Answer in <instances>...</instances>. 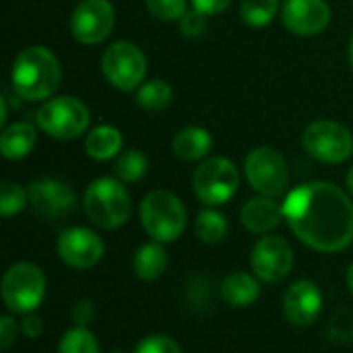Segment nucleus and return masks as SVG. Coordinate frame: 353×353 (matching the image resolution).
<instances>
[{
    "instance_id": "obj_1",
    "label": "nucleus",
    "mask_w": 353,
    "mask_h": 353,
    "mask_svg": "<svg viewBox=\"0 0 353 353\" xmlns=\"http://www.w3.org/2000/svg\"><path fill=\"white\" fill-rule=\"evenodd\" d=\"M290 230L316 252H341L353 242L352 199L331 182H308L283 201Z\"/></svg>"
},
{
    "instance_id": "obj_2",
    "label": "nucleus",
    "mask_w": 353,
    "mask_h": 353,
    "mask_svg": "<svg viewBox=\"0 0 353 353\" xmlns=\"http://www.w3.org/2000/svg\"><path fill=\"white\" fill-rule=\"evenodd\" d=\"M12 89L27 101L48 99L62 81V68L52 50L43 46H31L19 52L10 72Z\"/></svg>"
},
{
    "instance_id": "obj_3",
    "label": "nucleus",
    "mask_w": 353,
    "mask_h": 353,
    "mask_svg": "<svg viewBox=\"0 0 353 353\" xmlns=\"http://www.w3.org/2000/svg\"><path fill=\"white\" fill-rule=\"evenodd\" d=\"M83 209L91 223L101 230L122 228L132 211L130 196L118 178H97L93 180L83 196Z\"/></svg>"
},
{
    "instance_id": "obj_4",
    "label": "nucleus",
    "mask_w": 353,
    "mask_h": 353,
    "mask_svg": "<svg viewBox=\"0 0 353 353\" xmlns=\"http://www.w3.org/2000/svg\"><path fill=\"white\" fill-rule=\"evenodd\" d=\"M141 223L143 230L161 244L174 242L182 236L186 228V207L170 190H153L141 203Z\"/></svg>"
},
{
    "instance_id": "obj_5",
    "label": "nucleus",
    "mask_w": 353,
    "mask_h": 353,
    "mask_svg": "<svg viewBox=\"0 0 353 353\" xmlns=\"http://www.w3.org/2000/svg\"><path fill=\"white\" fill-rule=\"evenodd\" d=\"M89 110L87 105L72 97L60 95L43 101L35 114L37 126L52 139L58 141H72L79 139L89 126Z\"/></svg>"
},
{
    "instance_id": "obj_6",
    "label": "nucleus",
    "mask_w": 353,
    "mask_h": 353,
    "mask_svg": "<svg viewBox=\"0 0 353 353\" xmlns=\"http://www.w3.org/2000/svg\"><path fill=\"white\" fill-rule=\"evenodd\" d=\"M0 294L10 312L31 314L46 298V275L33 263H17L4 273Z\"/></svg>"
},
{
    "instance_id": "obj_7",
    "label": "nucleus",
    "mask_w": 353,
    "mask_h": 353,
    "mask_svg": "<svg viewBox=\"0 0 353 353\" xmlns=\"http://www.w3.org/2000/svg\"><path fill=\"white\" fill-rule=\"evenodd\" d=\"M240 186V174L228 157H211L192 174V190L201 203L217 207L228 203Z\"/></svg>"
},
{
    "instance_id": "obj_8",
    "label": "nucleus",
    "mask_w": 353,
    "mask_h": 353,
    "mask_svg": "<svg viewBox=\"0 0 353 353\" xmlns=\"http://www.w3.org/2000/svg\"><path fill=\"white\" fill-rule=\"evenodd\" d=\"M302 145L310 157L329 165L347 161L353 153V137L350 128L333 120L312 122L304 130Z\"/></svg>"
},
{
    "instance_id": "obj_9",
    "label": "nucleus",
    "mask_w": 353,
    "mask_h": 353,
    "mask_svg": "<svg viewBox=\"0 0 353 353\" xmlns=\"http://www.w3.org/2000/svg\"><path fill=\"white\" fill-rule=\"evenodd\" d=\"M244 174L248 184L261 196H281L290 182V172L283 155L273 147H256L246 155Z\"/></svg>"
},
{
    "instance_id": "obj_10",
    "label": "nucleus",
    "mask_w": 353,
    "mask_h": 353,
    "mask_svg": "<svg viewBox=\"0 0 353 353\" xmlns=\"http://www.w3.org/2000/svg\"><path fill=\"white\" fill-rule=\"evenodd\" d=\"M103 77L120 91H132L141 87L147 74V58L139 46L130 41L112 43L101 56Z\"/></svg>"
},
{
    "instance_id": "obj_11",
    "label": "nucleus",
    "mask_w": 353,
    "mask_h": 353,
    "mask_svg": "<svg viewBox=\"0 0 353 353\" xmlns=\"http://www.w3.org/2000/svg\"><path fill=\"white\" fill-rule=\"evenodd\" d=\"M250 265L256 279L265 283H279L294 269V248L281 236H265L252 248Z\"/></svg>"
},
{
    "instance_id": "obj_12",
    "label": "nucleus",
    "mask_w": 353,
    "mask_h": 353,
    "mask_svg": "<svg viewBox=\"0 0 353 353\" xmlns=\"http://www.w3.org/2000/svg\"><path fill=\"white\" fill-rule=\"evenodd\" d=\"M116 23L110 0H83L70 14V31L79 43L95 46L103 41Z\"/></svg>"
},
{
    "instance_id": "obj_13",
    "label": "nucleus",
    "mask_w": 353,
    "mask_h": 353,
    "mask_svg": "<svg viewBox=\"0 0 353 353\" xmlns=\"http://www.w3.org/2000/svg\"><path fill=\"white\" fill-rule=\"evenodd\" d=\"M31 209L43 219H62L68 217L77 207L74 190L56 180V178H39L27 186Z\"/></svg>"
},
{
    "instance_id": "obj_14",
    "label": "nucleus",
    "mask_w": 353,
    "mask_h": 353,
    "mask_svg": "<svg viewBox=\"0 0 353 353\" xmlns=\"http://www.w3.org/2000/svg\"><path fill=\"white\" fill-rule=\"evenodd\" d=\"M56 248H58L60 261L72 269H91L101 261L105 252L101 238L87 228L64 230L58 238Z\"/></svg>"
},
{
    "instance_id": "obj_15",
    "label": "nucleus",
    "mask_w": 353,
    "mask_h": 353,
    "mask_svg": "<svg viewBox=\"0 0 353 353\" xmlns=\"http://www.w3.org/2000/svg\"><path fill=\"white\" fill-rule=\"evenodd\" d=\"M281 21L294 35L310 37L329 27L331 8L325 0H283Z\"/></svg>"
},
{
    "instance_id": "obj_16",
    "label": "nucleus",
    "mask_w": 353,
    "mask_h": 353,
    "mask_svg": "<svg viewBox=\"0 0 353 353\" xmlns=\"http://www.w3.org/2000/svg\"><path fill=\"white\" fill-rule=\"evenodd\" d=\"M323 310V294L316 283L308 279H300L290 285L283 296V312L285 319L294 327L312 325Z\"/></svg>"
},
{
    "instance_id": "obj_17",
    "label": "nucleus",
    "mask_w": 353,
    "mask_h": 353,
    "mask_svg": "<svg viewBox=\"0 0 353 353\" xmlns=\"http://www.w3.org/2000/svg\"><path fill=\"white\" fill-rule=\"evenodd\" d=\"M242 225L252 234H267L275 230L283 219V205L271 196H256L244 203L240 211Z\"/></svg>"
},
{
    "instance_id": "obj_18",
    "label": "nucleus",
    "mask_w": 353,
    "mask_h": 353,
    "mask_svg": "<svg viewBox=\"0 0 353 353\" xmlns=\"http://www.w3.org/2000/svg\"><path fill=\"white\" fill-rule=\"evenodd\" d=\"M219 294L225 304H230L234 308H244L259 300L261 283L252 275H248L244 271H236L221 281Z\"/></svg>"
},
{
    "instance_id": "obj_19",
    "label": "nucleus",
    "mask_w": 353,
    "mask_h": 353,
    "mask_svg": "<svg viewBox=\"0 0 353 353\" xmlns=\"http://www.w3.org/2000/svg\"><path fill=\"white\" fill-rule=\"evenodd\" d=\"M211 147H213V139H211L209 130L203 126H188V128L180 130L172 143L176 157L182 161H199V159L207 157Z\"/></svg>"
},
{
    "instance_id": "obj_20",
    "label": "nucleus",
    "mask_w": 353,
    "mask_h": 353,
    "mask_svg": "<svg viewBox=\"0 0 353 353\" xmlns=\"http://www.w3.org/2000/svg\"><path fill=\"white\" fill-rule=\"evenodd\" d=\"M35 139H37V132L33 124L29 122H14L10 126H4L2 137H0V153L8 161L23 159L25 155L31 153Z\"/></svg>"
},
{
    "instance_id": "obj_21",
    "label": "nucleus",
    "mask_w": 353,
    "mask_h": 353,
    "mask_svg": "<svg viewBox=\"0 0 353 353\" xmlns=\"http://www.w3.org/2000/svg\"><path fill=\"white\" fill-rule=\"evenodd\" d=\"M168 269V254L161 246V242H149L143 244L132 259V271L143 281H155L159 279Z\"/></svg>"
},
{
    "instance_id": "obj_22",
    "label": "nucleus",
    "mask_w": 353,
    "mask_h": 353,
    "mask_svg": "<svg viewBox=\"0 0 353 353\" xmlns=\"http://www.w3.org/2000/svg\"><path fill=\"white\" fill-rule=\"evenodd\" d=\"M120 149H122V134L116 126H110V124L95 126L85 139L87 155L97 161L114 159L120 153Z\"/></svg>"
},
{
    "instance_id": "obj_23",
    "label": "nucleus",
    "mask_w": 353,
    "mask_h": 353,
    "mask_svg": "<svg viewBox=\"0 0 353 353\" xmlns=\"http://www.w3.org/2000/svg\"><path fill=\"white\" fill-rule=\"evenodd\" d=\"M172 99H174L172 87L159 79L143 83L137 91V103L147 112H161L172 103Z\"/></svg>"
},
{
    "instance_id": "obj_24",
    "label": "nucleus",
    "mask_w": 353,
    "mask_h": 353,
    "mask_svg": "<svg viewBox=\"0 0 353 353\" xmlns=\"http://www.w3.org/2000/svg\"><path fill=\"white\" fill-rule=\"evenodd\" d=\"M194 230L205 244H219L228 236V219L215 209H205L196 215Z\"/></svg>"
},
{
    "instance_id": "obj_25",
    "label": "nucleus",
    "mask_w": 353,
    "mask_h": 353,
    "mask_svg": "<svg viewBox=\"0 0 353 353\" xmlns=\"http://www.w3.org/2000/svg\"><path fill=\"white\" fill-rule=\"evenodd\" d=\"M147 165L149 163H147L145 153H141L137 149H128V151H124V153H120L116 157L114 176L124 184H134L147 174Z\"/></svg>"
},
{
    "instance_id": "obj_26",
    "label": "nucleus",
    "mask_w": 353,
    "mask_h": 353,
    "mask_svg": "<svg viewBox=\"0 0 353 353\" xmlns=\"http://www.w3.org/2000/svg\"><path fill=\"white\" fill-rule=\"evenodd\" d=\"M279 10V0H242L240 17L250 27L269 25Z\"/></svg>"
},
{
    "instance_id": "obj_27",
    "label": "nucleus",
    "mask_w": 353,
    "mask_h": 353,
    "mask_svg": "<svg viewBox=\"0 0 353 353\" xmlns=\"http://www.w3.org/2000/svg\"><path fill=\"white\" fill-rule=\"evenodd\" d=\"M58 353H99V343L89 329L74 327L62 335Z\"/></svg>"
},
{
    "instance_id": "obj_28",
    "label": "nucleus",
    "mask_w": 353,
    "mask_h": 353,
    "mask_svg": "<svg viewBox=\"0 0 353 353\" xmlns=\"http://www.w3.org/2000/svg\"><path fill=\"white\" fill-rule=\"evenodd\" d=\"M27 203H29V194L19 184L10 180H4L0 184V215L2 217H12L21 213L27 207Z\"/></svg>"
},
{
    "instance_id": "obj_29",
    "label": "nucleus",
    "mask_w": 353,
    "mask_h": 353,
    "mask_svg": "<svg viewBox=\"0 0 353 353\" xmlns=\"http://www.w3.org/2000/svg\"><path fill=\"white\" fill-rule=\"evenodd\" d=\"M145 6L159 21H180L188 10L186 0H145Z\"/></svg>"
},
{
    "instance_id": "obj_30",
    "label": "nucleus",
    "mask_w": 353,
    "mask_h": 353,
    "mask_svg": "<svg viewBox=\"0 0 353 353\" xmlns=\"http://www.w3.org/2000/svg\"><path fill=\"white\" fill-rule=\"evenodd\" d=\"M329 335L335 341H353V312L337 310L329 323Z\"/></svg>"
},
{
    "instance_id": "obj_31",
    "label": "nucleus",
    "mask_w": 353,
    "mask_h": 353,
    "mask_svg": "<svg viewBox=\"0 0 353 353\" xmlns=\"http://www.w3.org/2000/svg\"><path fill=\"white\" fill-rule=\"evenodd\" d=\"M132 353H182V347L172 339V337H165V335H151V337H145Z\"/></svg>"
},
{
    "instance_id": "obj_32",
    "label": "nucleus",
    "mask_w": 353,
    "mask_h": 353,
    "mask_svg": "<svg viewBox=\"0 0 353 353\" xmlns=\"http://www.w3.org/2000/svg\"><path fill=\"white\" fill-rule=\"evenodd\" d=\"M207 17L209 14L201 12L199 8L186 10V14L180 19V33L184 37H201L207 31V25H209Z\"/></svg>"
},
{
    "instance_id": "obj_33",
    "label": "nucleus",
    "mask_w": 353,
    "mask_h": 353,
    "mask_svg": "<svg viewBox=\"0 0 353 353\" xmlns=\"http://www.w3.org/2000/svg\"><path fill=\"white\" fill-rule=\"evenodd\" d=\"M95 319V308L89 300H79L72 308V321L77 327H89Z\"/></svg>"
},
{
    "instance_id": "obj_34",
    "label": "nucleus",
    "mask_w": 353,
    "mask_h": 353,
    "mask_svg": "<svg viewBox=\"0 0 353 353\" xmlns=\"http://www.w3.org/2000/svg\"><path fill=\"white\" fill-rule=\"evenodd\" d=\"M17 341V323L12 316H0V350L6 352Z\"/></svg>"
},
{
    "instance_id": "obj_35",
    "label": "nucleus",
    "mask_w": 353,
    "mask_h": 353,
    "mask_svg": "<svg viewBox=\"0 0 353 353\" xmlns=\"http://www.w3.org/2000/svg\"><path fill=\"white\" fill-rule=\"evenodd\" d=\"M21 331H23L25 337L37 339V337H41V333H43V321H41L39 316H35V314H27L25 321L21 323Z\"/></svg>"
},
{
    "instance_id": "obj_36",
    "label": "nucleus",
    "mask_w": 353,
    "mask_h": 353,
    "mask_svg": "<svg viewBox=\"0 0 353 353\" xmlns=\"http://www.w3.org/2000/svg\"><path fill=\"white\" fill-rule=\"evenodd\" d=\"M190 2H192V8H199L205 14L223 12L232 4V0H190Z\"/></svg>"
},
{
    "instance_id": "obj_37",
    "label": "nucleus",
    "mask_w": 353,
    "mask_h": 353,
    "mask_svg": "<svg viewBox=\"0 0 353 353\" xmlns=\"http://www.w3.org/2000/svg\"><path fill=\"white\" fill-rule=\"evenodd\" d=\"M4 122H6V97L0 99V124L4 126Z\"/></svg>"
},
{
    "instance_id": "obj_38",
    "label": "nucleus",
    "mask_w": 353,
    "mask_h": 353,
    "mask_svg": "<svg viewBox=\"0 0 353 353\" xmlns=\"http://www.w3.org/2000/svg\"><path fill=\"white\" fill-rule=\"evenodd\" d=\"M347 285H350V292L353 294V263L352 267H350V271H347Z\"/></svg>"
},
{
    "instance_id": "obj_39",
    "label": "nucleus",
    "mask_w": 353,
    "mask_h": 353,
    "mask_svg": "<svg viewBox=\"0 0 353 353\" xmlns=\"http://www.w3.org/2000/svg\"><path fill=\"white\" fill-rule=\"evenodd\" d=\"M347 188H350V192L353 194V165L352 170L347 172Z\"/></svg>"
},
{
    "instance_id": "obj_40",
    "label": "nucleus",
    "mask_w": 353,
    "mask_h": 353,
    "mask_svg": "<svg viewBox=\"0 0 353 353\" xmlns=\"http://www.w3.org/2000/svg\"><path fill=\"white\" fill-rule=\"evenodd\" d=\"M350 62H352V68H353V37H352V41H350Z\"/></svg>"
},
{
    "instance_id": "obj_41",
    "label": "nucleus",
    "mask_w": 353,
    "mask_h": 353,
    "mask_svg": "<svg viewBox=\"0 0 353 353\" xmlns=\"http://www.w3.org/2000/svg\"><path fill=\"white\" fill-rule=\"evenodd\" d=\"M112 353H124V352H112Z\"/></svg>"
}]
</instances>
